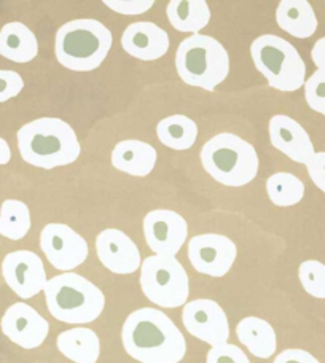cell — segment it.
<instances>
[{
	"label": "cell",
	"instance_id": "9a60e30c",
	"mask_svg": "<svg viewBox=\"0 0 325 363\" xmlns=\"http://www.w3.org/2000/svg\"><path fill=\"white\" fill-rule=\"evenodd\" d=\"M96 254L104 267L115 274H133L142 264L138 245L116 228H107L97 235Z\"/></svg>",
	"mask_w": 325,
	"mask_h": 363
},
{
	"label": "cell",
	"instance_id": "ffe728a7",
	"mask_svg": "<svg viewBox=\"0 0 325 363\" xmlns=\"http://www.w3.org/2000/svg\"><path fill=\"white\" fill-rule=\"evenodd\" d=\"M236 336L241 345L257 359H270L276 354L277 336L270 322L250 315L236 325Z\"/></svg>",
	"mask_w": 325,
	"mask_h": 363
},
{
	"label": "cell",
	"instance_id": "4fadbf2b",
	"mask_svg": "<svg viewBox=\"0 0 325 363\" xmlns=\"http://www.w3.org/2000/svg\"><path fill=\"white\" fill-rule=\"evenodd\" d=\"M144 236L155 255L175 257L188 238L187 220L174 211H152L144 218Z\"/></svg>",
	"mask_w": 325,
	"mask_h": 363
},
{
	"label": "cell",
	"instance_id": "d4e9b609",
	"mask_svg": "<svg viewBox=\"0 0 325 363\" xmlns=\"http://www.w3.org/2000/svg\"><path fill=\"white\" fill-rule=\"evenodd\" d=\"M31 211L18 199H5L0 206V236L21 241L31 230Z\"/></svg>",
	"mask_w": 325,
	"mask_h": 363
},
{
	"label": "cell",
	"instance_id": "2e32d148",
	"mask_svg": "<svg viewBox=\"0 0 325 363\" xmlns=\"http://www.w3.org/2000/svg\"><path fill=\"white\" fill-rule=\"evenodd\" d=\"M272 147L298 164H308L314 157V144L300 123L287 115H275L268 125Z\"/></svg>",
	"mask_w": 325,
	"mask_h": 363
},
{
	"label": "cell",
	"instance_id": "5b68a950",
	"mask_svg": "<svg viewBox=\"0 0 325 363\" xmlns=\"http://www.w3.org/2000/svg\"><path fill=\"white\" fill-rule=\"evenodd\" d=\"M201 164L219 184L239 188L257 177L258 155L255 147L236 134L214 135L201 148Z\"/></svg>",
	"mask_w": 325,
	"mask_h": 363
},
{
	"label": "cell",
	"instance_id": "484cf974",
	"mask_svg": "<svg viewBox=\"0 0 325 363\" xmlns=\"http://www.w3.org/2000/svg\"><path fill=\"white\" fill-rule=\"evenodd\" d=\"M266 193L277 207L297 206L304 196V184L290 172H276L266 180Z\"/></svg>",
	"mask_w": 325,
	"mask_h": 363
},
{
	"label": "cell",
	"instance_id": "277c9868",
	"mask_svg": "<svg viewBox=\"0 0 325 363\" xmlns=\"http://www.w3.org/2000/svg\"><path fill=\"white\" fill-rule=\"evenodd\" d=\"M114 43V35L97 19H74L56 32L57 62L74 72H91L101 66Z\"/></svg>",
	"mask_w": 325,
	"mask_h": 363
},
{
	"label": "cell",
	"instance_id": "8992f818",
	"mask_svg": "<svg viewBox=\"0 0 325 363\" xmlns=\"http://www.w3.org/2000/svg\"><path fill=\"white\" fill-rule=\"evenodd\" d=\"M175 69L188 86L214 91L230 74V55L214 37L193 34L179 45Z\"/></svg>",
	"mask_w": 325,
	"mask_h": 363
},
{
	"label": "cell",
	"instance_id": "836d02e7",
	"mask_svg": "<svg viewBox=\"0 0 325 363\" xmlns=\"http://www.w3.org/2000/svg\"><path fill=\"white\" fill-rule=\"evenodd\" d=\"M311 60H313L317 70L325 74V37L314 43L313 50H311Z\"/></svg>",
	"mask_w": 325,
	"mask_h": 363
},
{
	"label": "cell",
	"instance_id": "7a4b0ae2",
	"mask_svg": "<svg viewBox=\"0 0 325 363\" xmlns=\"http://www.w3.org/2000/svg\"><path fill=\"white\" fill-rule=\"evenodd\" d=\"M16 139L21 158L40 169L72 164L82 152L74 128L67 121L53 116L26 123L18 129Z\"/></svg>",
	"mask_w": 325,
	"mask_h": 363
},
{
	"label": "cell",
	"instance_id": "9c48e42d",
	"mask_svg": "<svg viewBox=\"0 0 325 363\" xmlns=\"http://www.w3.org/2000/svg\"><path fill=\"white\" fill-rule=\"evenodd\" d=\"M40 247L50 264L70 272L88 258L87 239L64 223H48L40 233Z\"/></svg>",
	"mask_w": 325,
	"mask_h": 363
},
{
	"label": "cell",
	"instance_id": "5bb4252c",
	"mask_svg": "<svg viewBox=\"0 0 325 363\" xmlns=\"http://www.w3.org/2000/svg\"><path fill=\"white\" fill-rule=\"evenodd\" d=\"M2 333L23 349L42 346L50 333V323L28 303H15L5 311L0 320Z\"/></svg>",
	"mask_w": 325,
	"mask_h": 363
},
{
	"label": "cell",
	"instance_id": "cb8c5ba5",
	"mask_svg": "<svg viewBox=\"0 0 325 363\" xmlns=\"http://www.w3.org/2000/svg\"><path fill=\"white\" fill-rule=\"evenodd\" d=\"M157 135L165 147L185 152L198 139V125L185 115H171L158 123Z\"/></svg>",
	"mask_w": 325,
	"mask_h": 363
},
{
	"label": "cell",
	"instance_id": "7402d4cb",
	"mask_svg": "<svg viewBox=\"0 0 325 363\" xmlns=\"http://www.w3.org/2000/svg\"><path fill=\"white\" fill-rule=\"evenodd\" d=\"M56 346L74 363H96L101 355V341L91 328L77 327L57 335Z\"/></svg>",
	"mask_w": 325,
	"mask_h": 363
},
{
	"label": "cell",
	"instance_id": "1f68e13d",
	"mask_svg": "<svg viewBox=\"0 0 325 363\" xmlns=\"http://www.w3.org/2000/svg\"><path fill=\"white\" fill-rule=\"evenodd\" d=\"M307 169L313 184L325 193V152H316L314 157L308 161Z\"/></svg>",
	"mask_w": 325,
	"mask_h": 363
},
{
	"label": "cell",
	"instance_id": "52a82bcc",
	"mask_svg": "<svg viewBox=\"0 0 325 363\" xmlns=\"http://www.w3.org/2000/svg\"><path fill=\"white\" fill-rule=\"evenodd\" d=\"M252 61L272 89L294 93L304 86L307 64L290 42L275 34L257 37L250 45Z\"/></svg>",
	"mask_w": 325,
	"mask_h": 363
},
{
	"label": "cell",
	"instance_id": "d6986e66",
	"mask_svg": "<svg viewBox=\"0 0 325 363\" xmlns=\"http://www.w3.org/2000/svg\"><path fill=\"white\" fill-rule=\"evenodd\" d=\"M38 55V40L28 26L13 21L0 29V56L5 60L26 64Z\"/></svg>",
	"mask_w": 325,
	"mask_h": 363
},
{
	"label": "cell",
	"instance_id": "d6a6232c",
	"mask_svg": "<svg viewBox=\"0 0 325 363\" xmlns=\"http://www.w3.org/2000/svg\"><path fill=\"white\" fill-rule=\"evenodd\" d=\"M272 363H321L313 354L303 349H285L281 354H277V357Z\"/></svg>",
	"mask_w": 325,
	"mask_h": 363
},
{
	"label": "cell",
	"instance_id": "e0dca14e",
	"mask_svg": "<svg viewBox=\"0 0 325 363\" xmlns=\"http://www.w3.org/2000/svg\"><path fill=\"white\" fill-rule=\"evenodd\" d=\"M121 47L139 61H157L169 50V35L165 29L150 21L129 24L121 35Z\"/></svg>",
	"mask_w": 325,
	"mask_h": 363
},
{
	"label": "cell",
	"instance_id": "83f0119b",
	"mask_svg": "<svg viewBox=\"0 0 325 363\" xmlns=\"http://www.w3.org/2000/svg\"><path fill=\"white\" fill-rule=\"evenodd\" d=\"M304 97L314 112L325 116V74L316 72L304 82Z\"/></svg>",
	"mask_w": 325,
	"mask_h": 363
},
{
	"label": "cell",
	"instance_id": "f1b7e54d",
	"mask_svg": "<svg viewBox=\"0 0 325 363\" xmlns=\"http://www.w3.org/2000/svg\"><path fill=\"white\" fill-rule=\"evenodd\" d=\"M206 363H252L249 357L244 354L243 349H239L230 342H224V345L211 347L207 352Z\"/></svg>",
	"mask_w": 325,
	"mask_h": 363
},
{
	"label": "cell",
	"instance_id": "ac0fdd59",
	"mask_svg": "<svg viewBox=\"0 0 325 363\" xmlns=\"http://www.w3.org/2000/svg\"><path fill=\"white\" fill-rule=\"evenodd\" d=\"M158 153L147 142L128 139L121 140L112 150V166L133 177H147L155 169Z\"/></svg>",
	"mask_w": 325,
	"mask_h": 363
},
{
	"label": "cell",
	"instance_id": "4316f807",
	"mask_svg": "<svg viewBox=\"0 0 325 363\" xmlns=\"http://www.w3.org/2000/svg\"><path fill=\"white\" fill-rule=\"evenodd\" d=\"M298 277L308 295L325 300V264L317 260H307L298 268Z\"/></svg>",
	"mask_w": 325,
	"mask_h": 363
},
{
	"label": "cell",
	"instance_id": "ba28073f",
	"mask_svg": "<svg viewBox=\"0 0 325 363\" xmlns=\"http://www.w3.org/2000/svg\"><path fill=\"white\" fill-rule=\"evenodd\" d=\"M141 289L157 306L175 309L188 301L190 279L175 257L152 255L141 264Z\"/></svg>",
	"mask_w": 325,
	"mask_h": 363
},
{
	"label": "cell",
	"instance_id": "e575fe53",
	"mask_svg": "<svg viewBox=\"0 0 325 363\" xmlns=\"http://www.w3.org/2000/svg\"><path fill=\"white\" fill-rule=\"evenodd\" d=\"M11 160V150L9 142L0 138V166L9 164Z\"/></svg>",
	"mask_w": 325,
	"mask_h": 363
},
{
	"label": "cell",
	"instance_id": "8fae6325",
	"mask_svg": "<svg viewBox=\"0 0 325 363\" xmlns=\"http://www.w3.org/2000/svg\"><path fill=\"white\" fill-rule=\"evenodd\" d=\"M182 322L194 338L207 342L211 347L228 342L230 323L219 303L207 298L188 301L182 311Z\"/></svg>",
	"mask_w": 325,
	"mask_h": 363
},
{
	"label": "cell",
	"instance_id": "30bf717a",
	"mask_svg": "<svg viewBox=\"0 0 325 363\" xmlns=\"http://www.w3.org/2000/svg\"><path fill=\"white\" fill-rule=\"evenodd\" d=\"M188 260L198 272L209 277H224L238 257L236 244L224 235H198L188 241Z\"/></svg>",
	"mask_w": 325,
	"mask_h": 363
},
{
	"label": "cell",
	"instance_id": "44dd1931",
	"mask_svg": "<svg viewBox=\"0 0 325 363\" xmlns=\"http://www.w3.org/2000/svg\"><path fill=\"white\" fill-rule=\"evenodd\" d=\"M276 23L295 38H309L317 30V18L308 0H282L276 10Z\"/></svg>",
	"mask_w": 325,
	"mask_h": 363
},
{
	"label": "cell",
	"instance_id": "6da1fadb",
	"mask_svg": "<svg viewBox=\"0 0 325 363\" xmlns=\"http://www.w3.org/2000/svg\"><path fill=\"white\" fill-rule=\"evenodd\" d=\"M121 342L129 357L141 363H179L187 354L185 336L155 308H141L126 317Z\"/></svg>",
	"mask_w": 325,
	"mask_h": 363
},
{
	"label": "cell",
	"instance_id": "4dcf8cb0",
	"mask_svg": "<svg viewBox=\"0 0 325 363\" xmlns=\"http://www.w3.org/2000/svg\"><path fill=\"white\" fill-rule=\"evenodd\" d=\"M153 0H106L104 5L120 15H142L153 6Z\"/></svg>",
	"mask_w": 325,
	"mask_h": 363
},
{
	"label": "cell",
	"instance_id": "3957f363",
	"mask_svg": "<svg viewBox=\"0 0 325 363\" xmlns=\"http://www.w3.org/2000/svg\"><path fill=\"white\" fill-rule=\"evenodd\" d=\"M43 294L50 314L56 320L72 325L94 322L106 308L102 290L77 272L51 277Z\"/></svg>",
	"mask_w": 325,
	"mask_h": 363
},
{
	"label": "cell",
	"instance_id": "603a6c76",
	"mask_svg": "<svg viewBox=\"0 0 325 363\" xmlns=\"http://www.w3.org/2000/svg\"><path fill=\"white\" fill-rule=\"evenodd\" d=\"M166 13L169 23L179 32L199 34L211 21V10L206 0H171Z\"/></svg>",
	"mask_w": 325,
	"mask_h": 363
},
{
	"label": "cell",
	"instance_id": "7c38bea8",
	"mask_svg": "<svg viewBox=\"0 0 325 363\" xmlns=\"http://www.w3.org/2000/svg\"><path fill=\"white\" fill-rule=\"evenodd\" d=\"M2 276L6 285L23 300L40 294L48 282L42 258L31 250L6 254L2 262Z\"/></svg>",
	"mask_w": 325,
	"mask_h": 363
},
{
	"label": "cell",
	"instance_id": "f546056e",
	"mask_svg": "<svg viewBox=\"0 0 325 363\" xmlns=\"http://www.w3.org/2000/svg\"><path fill=\"white\" fill-rule=\"evenodd\" d=\"M24 88V80L15 70L0 69V102L16 97Z\"/></svg>",
	"mask_w": 325,
	"mask_h": 363
}]
</instances>
